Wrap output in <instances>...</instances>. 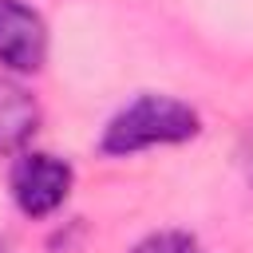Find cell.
Here are the masks:
<instances>
[{"mask_svg":"<svg viewBox=\"0 0 253 253\" xmlns=\"http://www.w3.org/2000/svg\"><path fill=\"white\" fill-rule=\"evenodd\" d=\"M40 130V103L36 95L8 71L0 75V154H20L32 134Z\"/></svg>","mask_w":253,"mask_h":253,"instance_id":"cell-4","label":"cell"},{"mask_svg":"<svg viewBox=\"0 0 253 253\" xmlns=\"http://www.w3.org/2000/svg\"><path fill=\"white\" fill-rule=\"evenodd\" d=\"M130 253H206V249L186 229H158V233H146L142 241H134Z\"/></svg>","mask_w":253,"mask_h":253,"instance_id":"cell-5","label":"cell"},{"mask_svg":"<svg viewBox=\"0 0 253 253\" xmlns=\"http://www.w3.org/2000/svg\"><path fill=\"white\" fill-rule=\"evenodd\" d=\"M198 130H202V119L190 103H182L174 95H138L103 126L99 150L111 158H126V154H138L150 146L190 142Z\"/></svg>","mask_w":253,"mask_h":253,"instance_id":"cell-1","label":"cell"},{"mask_svg":"<svg viewBox=\"0 0 253 253\" xmlns=\"http://www.w3.org/2000/svg\"><path fill=\"white\" fill-rule=\"evenodd\" d=\"M0 253H8V245H4V241H0Z\"/></svg>","mask_w":253,"mask_h":253,"instance_id":"cell-6","label":"cell"},{"mask_svg":"<svg viewBox=\"0 0 253 253\" xmlns=\"http://www.w3.org/2000/svg\"><path fill=\"white\" fill-rule=\"evenodd\" d=\"M47 59L43 16L24 0H0V67L12 75H32Z\"/></svg>","mask_w":253,"mask_h":253,"instance_id":"cell-3","label":"cell"},{"mask_svg":"<svg viewBox=\"0 0 253 253\" xmlns=\"http://www.w3.org/2000/svg\"><path fill=\"white\" fill-rule=\"evenodd\" d=\"M71 182H75L71 162H63L59 154H47V150H20V158L12 162V174H8L12 202L32 221L51 217L67 202Z\"/></svg>","mask_w":253,"mask_h":253,"instance_id":"cell-2","label":"cell"}]
</instances>
